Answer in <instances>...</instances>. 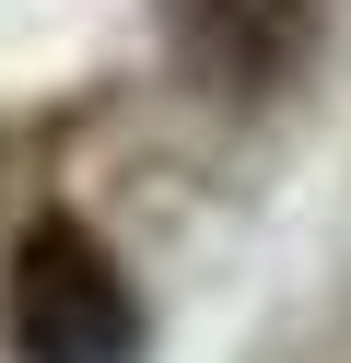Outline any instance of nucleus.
Instances as JSON below:
<instances>
[{
    "mask_svg": "<svg viewBox=\"0 0 351 363\" xmlns=\"http://www.w3.org/2000/svg\"><path fill=\"white\" fill-rule=\"evenodd\" d=\"M12 352L23 363H140V293L94 223L47 211L12 246Z\"/></svg>",
    "mask_w": 351,
    "mask_h": 363,
    "instance_id": "nucleus-1",
    "label": "nucleus"
}]
</instances>
